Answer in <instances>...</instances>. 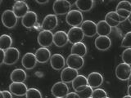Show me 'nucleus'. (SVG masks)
I'll return each mask as SVG.
<instances>
[{"label":"nucleus","instance_id":"nucleus-34","mask_svg":"<svg viewBox=\"0 0 131 98\" xmlns=\"http://www.w3.org/2000/svg\"><path fill=\"white\" fill-rule=\"evenodd\" d=\"M106 16H109L111 19H112L113 20H115V21H116V22L120 23V24L122 23V22H124L125 20V19H123L122 17H121V16L116 13V11H110V12H108L107 14H106Z\"/></svg>","mask_w":131,"mask_h":98},{"label":"nucleus","instance_id":"nucleus-45","mask_svg":"<svg viewBox=\"0 0 131 98\" xmlns=\"http://www.w3.org/2000/svg\"><path fill=\"white\" fill-rule=\"evenodd\" d=\"M122 98H131V96H129V95H126V96H123Z\"/></svg>","mask_w":131,"mask_h":98},{"label":"nucleus","instance_id":"nucleus-28","mask_svg":"<svg viewBox=\"0 0 131 98\" xmlns=\"http://www.w3.org/2000/svg\"><path fill=\"white\" fill-rule=\"evenodd\" d=\"M93 88L89 86H86V87L82 90V91L76 92L78 94V96H80V98H90L92 97V94H93Z\"/></svg>","mask_w":131,"mask_h":98},{"label":"nucleus","instance_id":"nucleus-9","mask_svg":"<svg viewBox=\"0 0 131 98\" xmlns=\"http://www.w3.org/2000/svg\"><path fill=\"white\" fill-rule=\"evenodd\" d=\"M12 11L17 18H23L29 11L27 3L24 1H16L12 7Z\"/></svg>","mask_w":131,"mask_h":98},{"label":"nucleus","instance_id":"nucleus-40","mask_svg":"<svg viewBox=\"0 0 131 98\" xmlns=\"http://www.w3.org/2000/svg\"><path fill=\"white\" fill-rule=\"evenodd\" d=\"M36 3H38L39 4H45V3H48V0H43V1H40V0H37Z\"/></svg>","mask_w":131,"mask_h":98},{"label":"nucleus","instance_id":"nucleus-38","mask_svg":"<svg viewBox=\"0 0 131 98\" xmlns=\"http://www.w3.org/2000/svg\"><path fill=\"white\" fill-rule=\"evenodd\" d=\"M66 98H80V96H78V94L76 92H70L68 93V95L66 96Z\"/></svg>","mask_w":131,"mask_h":98},{"label":"nucleus","instance_id":"nucleus-43","mask_svg":"<svg viewBox=\"0 0 131 98\" xmlns=\"http://www.w3.org/2000/svg\"><path fill=\"white\" fill-rule=\"evenodd\" d=\"M128 20L129 21V23L131 24V12H130V14H129V17H128Z\"/></svg>","mask_w":131,"mask_h":98},{"label":"nucleus","instance_id":"nucleus-32","mask_svg":"<svg viewBox=\"0 0 131 98\" xmlns=\"http://www.w3.org/2000/svg\"><path fill=\"white\" fill-rule=\"evenodd\" d=\"M121 47H125V48H130L131 47V31L125 34L124 39H122Z\"/></svg>","mask_w":131,"mask_h":98},{"label":"nucleus","instance_id":"nucleus-11","mask_svg":"<svg viewBox=\"0 0 131 98\" xmlns=\"http://www.w3.org/2000/svg\"><path fill=\"white\" fill-rule=\"evenodd\" d=\"M20 57V52L16 47H10L5 51V58H4V64L13 65L16 63Z\"/></svg>","mask_w":131,"mask_h":98},{"label":"nucleus","instance_id":"nucleus-49","mask_svg":"<svg viewBox=\"0 0 131 98\" xmlns=\"http://www.w3.org/2000/svg\"><path fill=\"white\" fill-rule=\"evenodd\" d=\"M90 98H92V97H90Z\"/></svg>","mask_w":131,"mask_h":98},{"label":"nucleus","instance_id":"nucleus-14","mask_svg":"<svg viewBox=\"0 0 131 98\" xmlns=\"http://www.w3.org/2000/svg\"><path fill=\"white\" fill-rule=\"evenodd\" d=\"M66 62H67V65H68V67L78 70V69H80L83 67L84 63V57L71 54L70 56H68Z\"/></svg>","mask_w":131,"mask_h":98},{"label":"nucleus","instance_id":"nucleus-2","mask_svg":"<svg viewBox=\"0 0 131 98\" xmlns=\"http://www.w3.org/2000/svg\"><path fill=\"white\" fill-rule=\"evenodd\" d=\"M71 4L67 0H56L53 3L52 9L55 15H67L71 11Z\"/></svg>","mask_w":131,"mask_h":98},{"label":"nucleus","instance_id":"nucleus-6","mask_svg":"<svg viewBox=\"0 0 131 98\" xmlns=\"http://www.w3.org/2000/svg\"><path fill=\"white\" fill-rule=\"evenodd\" d=\"M37 40L41 47H50L53 43V34L52 31L42 30L39 32Z\"/></svg>","mask_w":131,"mask_h":98},{"label":"nucleus","instance_id":"nucleus-19","mask_svg":"<svg viewBox=\"0 0 131 98\" xmlns=\"http://www.w3.org/2000/svg\"><path fill=\"white\" fill-rule=\"evenodd\" d=\"M69 42L67 33L65 31L59 30L57 31L55 34H53V43H54L57 47H64L66 44Z\"/></svg>","mask_w":131,"mask_h":98},{"label":"nucleus","instance_id":"nucleus-33","mask_svg":"<svg viewBox=\"0 0 131 98\" xmlns=\"http://www.w3.org/2000/svg\"><path fill=\"white\" fill-rule=\"evenodd\" d=\"M107 96L106 91L102 88H96L93 91L92 98H105Z\"/></svg>","mask_w":131,"mask_h":98},{"label":"nucleus","instance_id":"nucleus-35","mask_svg":"<svg viewBox=\"0 0 131 98\" xmlns=\"http://www.w3.org/2000/svg\"><path fill=\"white\" fill-rule=\"evenodd\" d=\"M105 21L107 23L109 26L112 27V28H113V27H117L119 24H120V23H118V22H116V21H115V20H113L112 19H111L109 16H107L106 15V16H105Z\"/></svg>","mask_w":131,"mask_h":98},{"label":"nucleus","instance_id":"nucleus-42","mask_svg":"<svg viewBox=\"0 0 131 98\" xmlns=\"http://www.w3.org/2000/svg\"><path fill=\"white\" fill-rule=\"evenodd\" d=\"M0 98H4L3 94V91H0Z\"/></svg>","mask_w":131,"mask_h":98},{"label":"nucleus","instance_id":"nucleus-1","mask_svg":"<svg viewBox=\"0 0 131 98\" xmlns=\"http://www.w3.org/2000/svg\"><path fill=\"white\" fill-rule=\"evenodd\" d=\"M83 14L79 10H71L66 16V21L72 27H79L83 23Z\"/></svg>","mask_w":131,"mask_h":98},{"label":"nucleus","instance_id":"nucleus-16","mask_svg":"<svg viewBox=\"0 0 131 98\" xmlns=\"http://www.w3.org/2000/svg\"><path fill=\"white\" fill-rule=\"evenodd\" d=\"M94 44L97 50L106 51L112 46V40L108 36H98L94 41Z\"/></svg>","mask_w":131,"mask_h":98},{"label":"nucleus","instance_id":"nucleus-13","mask_svg":"<svg viewBox=\"0 0 131 98\" xmlns=\"http://www.w3.org/2000/svg\"><path fill=\"white\" fill-rule=\"evenodd\" d=\"M28 89L27 86L24 83H12L9 85V92L16 96H26Z\"/></svg>","mask_w":131,"mask_h":98},{"label":"nucleus","instance_id":"nucleus-17","mask_svg":"<svg viewBox=\"0 0 131 98\" xmlns=\"http://www.w3.org/2000/svg\"><path fill=\"white\" fill-rule=\"evenodd\" d=\"M66 60L62 55L59 54V53H56L53 54L50 58V65L53 69L55 70H61L63 69L66 65Z\"/></svg>","mask_w":131,"mask_h":98},{"label":"nucleus","instance_id":"nucleus-48","mask_svg":"<svg viewBox=\"0 0 131 98\" xmlns=\"http://www.w3.org/2000/svg\"><path fill=\"white\" fill-rule=\"evenodd\" d=\"M55 98H60V97H55Z\"/></svg>","mask_w":131,"mask_h":98},{"label":"nucleus","instance_id":"nucleus-5","mask_svg":"<svg viewBox=\"0 0 131 98\" xmlns=\"http://www.w3.org/2000/svg\"><path fill=\"white\" fill-rule=\"evenodd\" d=\"M51 92L55 97L64 98L68 95L69 88L67 83H63V82H57L52 87Z\"/></svg>","mask_w":131,"mask_h":98},{"label":"nucleus","instance_id":"nucleus-15","mask_svg":"<svg viewBox=\"0 0 131 98\" xmlns=\"http://www.w3.org/2000/svg\"><path fill=\"white\" fill-rule=\"evenodd\" d=\"M88 85L92 88H97L103 83V77L98 72L90 73L87 77Z\"/></svg>","mask_w":131,"mask_h":98},{"label":"nucleus","instance_id":"nucleus-25","mask_svg":"<svg viewBox=\"0 0 131 98\" xmlns=\"http://www.w3.org/2000/svg\"><path fill=\"white\" fill-rule=\"evenodd\" d=\"M112 32V27L105 20H100L97 24V34L99 36H108Z\"/></svg>","mask_w":131,"mask_h":98},{"label":"nucleus","instance_id":"nucleus-8","mask_svg":"<svg viewBox=\"0 0 131 98\" xmlns=\"http://www.w3.org/2000/svg\"><path fill=\"white\" fill-rule=\"evenodd\" d=\"M57 24H58L57 16L55 14H48L44 17L41 27L43 30L52 31L57 26Z\"/></svg>","mask_w":131,"mask_h":98},{"label":"nucleus","instance_id":"nucleus-46","mask_svg":"<svg viewBox=\"0 0 131 98\" xmlns=\"http://www.w3.org/2000/svg\"><path fill=\"white\" fill-rule=\"evenodd\" d=\"M2 2H3V1H2V0H0V4H1V3H2Z\"/></svg>","mask_w":131,"mask_h":98},{"label":"nucleus","instance_id":"nucleus-22","mask_svg":"<svg viewBox=\"0 0 131 98\" xmlns=\"http://www.w3.org/2000/svg\"><path fill=\"white\" fill-rule=\"evenodd\" d=\"M86 86H88V81L87 78L84 75H79L72 82V88L75 90V92H79L82 91Z\"/></svg>","mask_w":131,"mask_h":98},{"label":"nucleus","instance_id":"nucleus-24","mask_svg":"<svg viewBox=\"0 0 131 98\" xmlns=\"http://www.w3.org/2000/svg\"><path fill=\"white\" fill-rule=\"evenodd\" d=\"M71 52V54L84 57L86 54H87V47H86V45L82 42L77 43L75 44L72 45Z\"/></svg>","mask_w":131,"mask_h":98},{"label":"nucleus","instance_id":"nucleus-41","mask_svg":"<svg viewBox=\"0 0 131 98\" xmlns=\"http://www.w3.org/2000/svg\"><path fill=\"white\" fill-rule=\"evenodd\" d=\"M127 92H128V95L131 96V85L128 86V89H127Z\"/></svg>","mask_w":131,"mask_h":98},{"label":"nucleus","instance_id":"nucleus-23","mask_svg":"<svg viewBox=\"0 0 131 98\" xmlns=\"http://www.w3.org/2000/svg\"><path fill=\"white\" fill-rule=\"evenodd\" d=\"M26 72L22 69H16L11 73L10 79L12 83H24L26 80Z\"/></svg>","mask_w":131,"mask_h":98},{"label":"nucleus","instance_id":"nucleus-12","mask_svg":"<svg viewBox=\"0 0 131 98\" xmlns=\"http://www.w3.org/2000/svg\"><path fill=\"white\" fill-rule=\"evenodd\" d=\"M81 30H83L84 36L93 37L97 34V24L93 20H84L81 24Z\"/></svg>","mask_w":131,"mask_h":98},{"label":"nucleus","instance_id":"nucleus-30","mask_svg":"<svg viewBox=\"0 0 131 98\" xmlns=\"http://www.w3.org/2000/svg\"><path fill=\"white\" fill-rule=\"evenodd\" d=\"M121 58L123 62L131 65V47L130 48H126L122 52L121 55Z\"/></svg>","mask_w":131,"mask_h":98},{"label":"nucleus","instance_id":"nucleus-21","mask_svg":"<svg viewBox=\"0 0 131 98\" xmlns=\"http://www.w3.org/2000/svg\"><path fill=\"white\" fill-rule=\"evenodd\" d=\"M37 20H38V16L35 11H30L28 13L24 16L21 20V23L24 27L27 29H30L35 26L37 23Z\"/></svg>","mask_w":131,"mask_h":98},{"label":"nucleus","instance_id":"nucleus-31","mask_svg":"<svg viewBox=\"0 0 131 98\" xmlns=\"http://www.w3.org/2000/svg\"><path fill=\"white\" fill-rule=\"evenodd\" d=\"M116 10H126L129 12H131V3L129 1H121L117 4Z\"/></svg>","mask_w":131,"mask_h":98},{"label":"nucleus","instance_id":"nucleus-29","mask_svg":"<svg viewBox=\"0 0 131 98\" xmlns=\"http://www.w3.org/2000/svg\"><path fill=\"white\" fill-rule=\"evenodd\" d=\"M26 98H43L42 94L37 88H29L26 95Z\"/></svg>","mask_w":131,"mask_h":98},{"label":"nucleus","instance_id":"nucleus-4","mask_svg":"<svg viewBox=\"0 0 131 98\" xmlns=\"http://www.w3.org/2000/svg\"><path fill=\"white\" fill-rule=\"evenodd\" d=\"M131 75V66L124 62L119 64L116 68V76L121 81L129 80Z\"/></svg>","mask_w":131,"mask_h":98},{"label":"nucleus","instance_id":"nucleus-20","mask_svg":"<svg viewBox=\"0 0 131 98\" xmlns=\"http://www.w3.org/2000/svg\"><path fill=\"white\" fill-rule=\"evenodd\" d=\"M36 60L39 63H46L51 58V52L47 47H40L35 53Z\"/></svg>","mask_w":131,"mask_h":98},{"label":"nucleus","instance_id":"nucleus-26","mask_svg":"<svg viewBox=\"0 0 131 98\" xmlns=\"http://www.w3.org/2000/svg\"><path fill=\"white\" fill-rule=\"evenodd\" d=\"M94 1L93 0H77L75 2V5L78 7L79 11H89L93 8Z\"/></svg>","mask_w":131,"mask_h":98},{"label":"nucleus","instance_id":"nucleus-39","mask_svg":"<svg viewBox=\"0 0 131 98\" xmlns=\"http://www.w3.org/2000/svg\"><path fill=\"white\" fill-rule=\"evenodd\" d=\"M4 98H12V94L8 91H3Z\"/></svg>","mask_w":131,"mask_h":98},{"label":"nucleus","instance_id":"nucleus-44","mask_svg":"<svg viewBox=\"0 0 131 98\" xmlns=\"http://www.w3.org/2000/svg\"><path fill=\"white\" fill-rule=\"evenodd\" d=\"M129 85H131V75H130V76H129Z\"/></svg>","mask_w":131,"mask_h":98},{"label":"nucleus","instance_id":"nucleus-47","mask_svg":"<svg viewBox=\"0 0 131 98\" xmlns=\"http://www.w3.org/2000/svg\"><path fill=\"white\" fill-rule=\"evenodd\" d=\"M105 98H110V97H108V96H106V97H105Z\"/></svg>","mask_w":131,"mask_h":98},{"label":"nucleus","instance_id":"nucleus-27","mask_svg":"<svg viewBox=\"0 0 131 98\" xmlns=\"http://www.w3.org/2000/svg\"><path fill=\"white\" fill-rule=\"evenodd\" d=\"M12 39L11 36L8 34H3L0 36V49L6 51L7 49L12 47Z\"/></svg>","mask_w":131,"mask_h":98},{"label":"nucleus","instance_id":"nucleus-37","mask_svg":"<svg viewBox=\"0 0 131 98\" xmlns=\"http://www.w3.org/2000/svg\"><path fill=\"white\" fill-rule=\"evenodd\" d=\"M4 58H5V51L0 49V65L4 63Z\"/></svg>","mask_w":131,"mask_h":98},{"label":"nucleus","instance_id":"nucleus-36","mask_svg":"<svg viewBox=\"0 0 131 98\" xmlns=\"http://www.w3.org/2000/svg\"><path fill=\"white\" fill-rule=\"evenodd\" d=\"M116 13L121 16V17H122L123 19L125 20H127L129 17V16L130 14V12L126 11V10H116Z\"/></svg>","mask_w":131,"mask_h":98},{"label":"nucleus","instance_id":"nucleus-18","mask_svg":"<svg viewBox=\"0 0 131 98\" xmlns=\"http://www.w3.org/2000/svg\"><path fill=\"white\" fill-rule=\"evenodd\" d=\"M37 62H38V61L36 60L35 55L34 53H31V52L26 53V54L23 56L22 60H21L22 66L26 69H34L35 67Z\"/></svg>","mask_w":131,"mask_h":98},{"label":"nucleus","instance_id":"nucleus-10","mask_svg":"<svg viewBox=\"0 0 131 98\" xmlns=\"http://www.w3.org/2000/svg\"><path fill=\"white\" fill-rule=\"evenodd\" d=\"M78 75H79L78 70L67 66L64 68L61 72V80L65 83H72Z\"/></svg>","mask_w":131,"mask_h":98},{"label":"nucleus","instance_id":"nucleus-3","mask_svg":"<svg viewBox=\"0 0 131 98\" xmlns=\"http://www.w3.org/2000/svg\"><path fill=\"white\" fill-rule=\"evenodd\" d=\"M2 23L7 29H12L17 23V17L13 13L12 10H6L2 14Z\"/></svg>","mask_w":131,"mask_h":98},{"label":"nucleus","instance_id":"nucleus-7","mask_svg":"<svg viewBox=\"0 0 131 98\" xmlns=\"http://www.w3.org/2000/svg\"><path fill=\"white\" fill-rule=\"evenodd\" d=\"M68 40L72 44H75L77 43H80L83 40L84 34L83 30L80 27H72L67 33Z\"/></svg>","mask_w":131,"mask_h":98}]
</instances>
